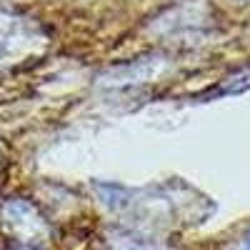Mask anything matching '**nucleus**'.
<instances>
[{
    "instance_id": "nucleus-1",
    "label": "nucleus",
    "mask_w": 250,
    "mask_h": 250,
    "mask_svg": "<svg viewBox=\"0 0 250 250\" xmlns=\"http://www.w3.org/2000/svg\"><path fill=\"white\" fill-rule=\"evenodd\" d=\"M243 250H250V238H248V243H245V248Z\"/></svg>"
}]
</instances>
